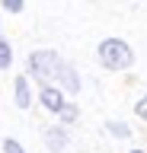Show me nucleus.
<instances>
[{
  "instance_id": "12",
  "label": "nucleus",
  "mask_w": 147,
  "mask_h": 153,
  "mask_svg": "<svg viewBox=\"0 0 147 153\" xmlns=\"http://www.w3.org/2000/svg\"><path fill=\"white\" fill-rule=\"evenodd\" d=\"M131 153H144V150H131Z\"/></svg>"
},
{
  "instance_id": "3",
  "label": "nucleus",
  "mask_w": 147,
  "mask_h": 153,
  "mask_svg": "<svg viewBox=\"0 0 147 153\" xmlns=\"http://www.w3.org/2000/svg\"><path fill=\"white\" fill-rule=\"evenodd\" d=\"M39 102L45 105L48 112H54V115H58L61 108H64V105H67V102H64V96H61V89H54L51 83H45V86H42V93H39Z\"/></svg>"
},
{
  "instance_id": "7",
  "label": "nucleus",
  "mask_w": 147,
  "mask_h": 153,
  "mask_svg": "<svg viewBox=\"0 0 147 153\" xmlns=\"http://www.w3.org/2000/svg\"><path fill=\"white\" fill-rule=\"evenodd\" d=\"M106 128H109V134H115V137H128V134H131V128H128L125 121H109Z\"/></svg>"
},
{
  "instance_id": "10",
  "label": "nucleus",
  "mask_w": 147,
  "mask_h": 153,
  "mask_svg": "<svg viewBox=\"0 0 147 153\" xmlns=\"http://www.w3.org/2000/svg\"><path fill=\"white\" fill-rule=\"evenodd\" d=\"M134 112H137V118H144V121H147V96H141V99H137Z\"/></svg>"
},
{
  "instance_id": "1",
  "label": "nucleus",
  "mask_w": 147,
  "mask_h": 153,
  "mask_svg": "<svg viewBox=\"0 0 147 153\" xmlns=\"http://www.w3.org/2000/svg\"><path fill=\"white\" fill-rule=\"evenodd\" d=\"M29 70L42 83H61L67 93H77L80 89L77 70H74L67 61H61L58 51H32L29 54Z\"/></svg>"
},
{
  "instance_id": "8",
  "label": "nucleus",
  "mask_w": 147,
  "mask_h": 153,
  "mask_svg": "<svg viewBox=\"0 0 147 153\" xmlns=\"http://www.w3.org/2000/svg\"><path fill=\"white\" fill-rule=\"evenodd\" d=\"M58 115H61V121H64V124H70V121H77V115H80V112H77V105H70V102H67Z\"/></svg>"
},
{
  "instance_id": "2",
  "label": "nucleus",
  "mask_w": 147,
  "mask_h": 153,
  "mask_svg": "<svg viewBox=\"0 0 147 153\" xmlns=\"http://www.w3.org/2000/svg\"><path fill=\"white\" fill-rule=\"evenodd\" d=\"M99 64L106 67V70H125V67H131V61H134V51L128 48V42H122V38H106V42H99Z\"/></svg>"
},
{
  "instance_id": "6",
  "label": "nucleus",
  "mask_w": 147,
  "mask_h": 153,
  "mask_svg": "<svg viewBox=\"0 0 147 153\" xmlns=\"http://www.w3.org/2000/svg\"><path fill=\"white\" fill-rule=\"evenodd\" d=\"M13 64V48H10V42H3L0 38V70L3 67H10Z\"/></svg>"
},
{
  "instance_id": "4",
  "label": "nucleus",
  "mask_w": 147,
  "mask_h": 153,
  "mask_svg": "<svg viewBox=\"0 0 147 153\" xmlns=\"http://www.w3.org/2000/svg\"><path fill=\"white\" fill-rule=\"evenodd\" d=\"M13 93H16V105H19V108H29V105H32L29 76H16V83H13Z\"/></svg>"
},
{
  "instance_id": "5",
  "label": "nucleus",
  "mask_w": 147,
  "mask_h": 153,
  "mask_svg": "<svg viewBox=\"0 0 147 153\" xmlns=\"http://www.w3.org/2000/svg\"><path fill=\"white\" fill-rule=\"evenodd\" d=\"M45 140H48L51 153H61L67 147V134H64V128H48V131H45Z\"/></svg>"
},
{
  "instance_id": "9",
  "label": "nucleus",
  "mask_w": 147,
  "mask_h": 153,
  "mask_svg": "<svg viewBox=\"0 0 147 153\" xmlns=\"http://www.w3.org/2000/svg\"><path fill=\"white\" fill-rule=\"evenodd\" d=\"M3 153H26L19 140H3Z\"/></svg>"
},
{
  "instance_id": "11",
  "label": "nucleus",
  "mask_w": 147,
  "mask_h": 153,
  "mask_svg": "<svg viewBox=\"0 0 147 153\" xmlns=\"http://www.w3.org/2000/svg\"><path fill=\"white\" fill-rule=\"evenodd\" d=\"M3 7L10 10V13H19V10H22V0H3Z\"/></svg>"
}]
</instances>
